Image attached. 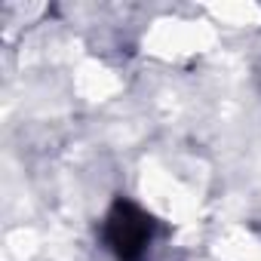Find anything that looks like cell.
<instances>
[{"mask_svg":"<svg viewBox=\"0 0 261 261\" xmlns=\"http://www.w3.org/2000/svg\"><path fill=\"white\" fill-rule=\"evenodd\" d=\"M154 230L157 224L142 206H136L133 200H117L105 215L101 237L117 261H145L154 243Z\"/></svg>","mask_w":261,"mask_h":261,"instance_id":"obj_1","label":"cell"}]
</instances>
